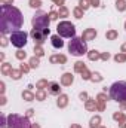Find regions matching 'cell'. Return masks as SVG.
<instances>
[{
    "label": "cell",
    "instance_id": "cell-1",
    "mask_svg": "<svg viewBox=\"0 0 126 128\" xmlns=\"http://www.w3.org/2000/svg\"><path fill=\"white\" fill-rule=\"evenodd\" d=\"M22 26V15L16 8H12L9 4H1V18H0V28L1 33L16 32Z\"/></svg>",
    "mask_w": 126,
    "mask_h": 128
},
{
    "label": "cell",
    "instance_id": "cell-2",
    "mask_svg": "<svg viewBox=\"0 0 126 128\" xmlns=\"http://www.w3.org/2000/svg\"><path fill=\"white\" fill-rule=\"evenodd\" d=\"M68 51L76 57L85 55L88 52V46H86V42L83 40V37H73L68 43Z\"/></svg>",
    "mask_w": 126,
    "mask_h": 128
},
{
    "label": "cell",
    "instance_id": "cell-3",
    "mask_svg": "<svg viewBox=\"0 0 126 128\" xmlns=\"http://www.w3.org/2000/svg\"><path fill=\"white\" fill-rule=\"evenodd\" d=\"M110 97L119 103L126 101V82H116L110 88Z\"/></svg>",
    "mask_w": 126,
    "mask_h": 128
},
{
    "label": "cell",
    "instance_id": "cell-4",
    "mask_svg": "<svg viewBox=\"0 0 126 128\" xmlns=\"http://www.w3.org/2000/svg\"><path fill=\"white\" fill-rule=\"evenodd\" d=\"M57 30H58V34L61 36V37H76L74 34H76V28H74V26L71 24V22H68V21H63V22H60L58 24V27H57Z\"/></svg>",
    "mask_w": 126,
    "mask_h": 128
},
{
    "label": "cell",
    "instance_id": "cell-5",
    "mask_svg": "<svg viewBox=\"0 0 126 128\" xmlns=\"http://www.w3.org/2000/svg\"><path fill=\"white\" fill-rule=\"evenodd\" d=\"M27 37H28V34L25 32H21V30L12 32V34H10V43L15 48H22L27 43Z\"/></svg>",
    "mask_w": 126,
    "mask_h": 128
},
{
    "label": "cell",
    "instance_id": "cell-6",
    "mask_svg": "<svg viewBox=\"0 0 126 128\" xmlns=\"http://www.w3.org/2000/svg\"><path fill=\"white\" fill-rule=\"evenodd\" d=\"M9 128H31L27 118L18 116V115H10L9 116Z\"/></svg>",
    "mask_w": 126,
    "mask_h": 128
},
{
    "label": "cell",
    "instance_id": "cell-7",
    "mask_svg": "<svg viewBox=\"0 0 126 128\" xmlns=\"http://www.w3.org/2000/svg\"><path fill=\"white\" fill-rule=\"evenodd\" d=\"M49 22H51V18H48V15L43 12H39L33 18V27L34 28H49Z\"/></svg>",
    "mask_w": 126,
    "mask_h": 128
},
{
    "label": "cell",
    "instance_id": "cell-8",
    "mask_svg": "<svg viewBox=\"0 0 126 128\" xmlns=\"http://www.w3.org/2000/svg\"><path fill=\"white\" fill-rule=\"evenodd\" d=\"M48 34H49V28H33L31 30V37L39 43H42L48 37Z\"/></svg>",
    "mask_w": 126,
    "mask_h": 128
},
{
    "label": "cell",
    "instance_id": "cell-9",
    "mask_svg": "<svg viewBox=\"0 0 126 128\" xmlns=\"http://www.w3.org/2000/svg\"><path fill=\"white\" fill-rule=\"evenodd\" d=\"M52 46L54 48H57V49H61L64 46V42H63V39L60 37V36H52Z\"/></svg>",
    "mask_w": 126,
    "mask_h": 128
},
{
    "label": "cell",
    "instance_id": "cell-10",
    "mask_svg": "<svg viewBox=\"0 0 126 128\" xmlns=\"http://www.w3.org/2000/svg\"><path fill=\"white\" fill-rule=\"evenodd\" d=\"M60 85L58 84H49V92L51 94H60Z\"/></svg>",
    "mask_w": 126,
    "mask_h": 128
},
{
    "label": "cell",
    "instance_id": "cell-11",
    "mask_svg": "<svg viewBox=\"0 0 126 128\" xmlns=\"http://www.w3.org/2000/svg\"><path fill=\"white\" fill-rule=\"evenodd\" d=\"M114 119H120V127L126 128V116H123L122 113H116L114 115Z\"/></svg>",
    "mask_w": 126,
    "mask_h": 128
},
{
    "label": "cell",
    "instance_id": "cell-12",
    "mask_svg": "<svg viewBox=\"0 0 126 128\" xmlns=\"http://www.w3.org/2000/svg\"><path fill=\"white\" fill-rule=\"evenodd\" d=\"M96 36V32L95 30H88V32L83 33V40H89V39H92Z\"/></svg>",
    "mask_w": 126,
    "mask_h": 128
},
{
    "label": "cell",
    "instance_id": "cell-13",
    "mask_svg": "<svg viewBox=\"0 0 126 128\" xmlns=\"http://www.w3.org/2000/svg\"><path fill=\"white\" fill-rule=\"evenodd\" d=\"M61 82H63V85H70V84L73 82V76H71L70 73L64 74V76H63V80H61Z\"/></svg>",
    "mask_w": 126,
    "mask_h": 128
},
{
    "label": "cell",
    "instance_id": "cell-14",
    "mask_svg": "<svg viewBox=\"0 0 126 128\" xmlns=\"http://www.w3.org/2000/svg\"><path fill=\"white\" fill-rule=\"evenodd\" d=\"M51 61H52V63H57V61L65 63V57H63V55H60V57H52V58H51Z\"/></svg>",
    "mask_w": 126,
    "mask_h": 128
},
{
    "label": "cell",
    "instance_id": "cell-15",
    "mask_svg": "<svg viewBox=\"0 0 126 128\" xmlns=\"http://www.w3.org/2000/svg\"><path fill=\"white\" fill-rule=\"evenodd\" d=\"M85 70H86V67L83 66V63H76V72H82L83 73Z\"/></svg>",
    "mask_w": 126,
    "mask_h": 128
},
{
    "label": "cell",
    "instance_id": "cell-16",
    "mask_svg": "<svg viewBox=\"0 0 126 128\" xmlns=\"http://www.w3.org/2000/svg\"><path fill=\"white\" fill-rule=\"evenodd\" d=\"M67 96H61V100H58V106H61V107H64L65 104H67Z\"/></svg>",
    "mask_w": 126,
    "mask_h": 128
},
{
    "label": "cell",
    "instance_id": "cell-17",
    "mask_svg": "<svg viewBox=\"0 0 126 128\" xmlns=\"http://www.w3.org/2000/svg\"><path fill=\"white\" fill-rule=\"evenodd\" d=\"M126 3L123 2V0H117V9H120V10H125V6Z\"/></svg>",
    "mask_w": 126,
    "mask_h": 128
},
{
    "label": "cell",
    "instance_id": "cell-18",
    "mask_svg": "<svg viewBox=\"0 0 126 128\" xmlns=\"http://www.w3.org/2000/svg\"><path fill=\"white\" fill-rule=\"evenodd\" d=\"M98 124H99V118L96 116V118H94L92 121H91V127L95 128V127H98Z\"/></svg>",
    "mask_w": 126,
    "mask_h": 128
},
{
    "label": "cell",
    "instance_id": "cell-19",
    "mask_svg": "<svg viewBox=\"0 0 126 128\" xmlns=\"http://www.w3.org/2000/svg\"><path fill=\"white\" fill-rule=\"evenodd\" d=\"M89 58H91V60H96V58H99V54H98L96 51H92V52L89 54Z\"/></svg>",
    "mask_w": 126,
    "mask_h": 128
},
{
    "label": "cell",
    "instance_id": "cell-20",
    "mask_svg": "<svg viewBox=\"0 0 126 128\" xmlns=\"http://www.w3.org/2000/svg\"><path fill=\"white\" fill-rule=\"evenodd\" d=\"M22 97H24V98H27V100H33V98H34V96H33L31 92H28V91H27V92H24Z\"/></svg>",
    "mask_w": 126,
    "mask_h": 128
},
{
    "label": "cell",
    "instance_id": "cell-21",
    "mask_svg": "<svg viewBox=\"0 0 126 128\" xmlns=\"http://www.w3.org/2000/svg\"><path fill=\"white\" fill-rule=\"evenodd\" d=\"M30 4H31L33 8H39V6H40V0H31Z\"/></svg>",
    "mask_w": 126,
    "mask_h": 128
},
{
    "label": "cell",
    "instance_id": "cell-22",
    "mask_svg": "<svg viewBox=\"0 0 126 128\" xmlns=\"http://www.w3.org/2000/svg\"><path fill=\"white\" fill-rule=\"evenodd\" d=\"M1 70H3V73H9V72H12V70H10V66H9V64H4Z\"/></svg>",
    "mask_w": 126,
    "mask_h": 128
},
{
    "label": "cell",
    "instance_id": "cell-23",
    "mask_svg": "<svg viewBox=\"0 0 126 128\" xmlns=\"http://www.w3.org/2000/svg\"><path fill=\"white\" fill-rule=\"evenodd\" d=\"M30 63H31V67H37V66H39V60H37V58H31Z\"/></svg>",
    "mask_w": 126,
    "mask_h": 128
},
{
    "label": "cell",
    "instance_id": "cell-24",
    "mask_svg": "<svg viewBox=\"0 0 126 128\" xmlns=\"http://www.w3.org/2000/svg\"><path fill=\"white\" fill-rule=\"evenodd\" d=\"M116 36H117V34H116V32H110V33H107V37H108V39H114Z\"/></svg>",
    "mask_w": 126,
    "mask_h": 128
},
{
    "label": "cell",
    "instance_id": "cell-25",
    "mask_svg": "<svg viewBox=\"0 0 126 128\" xmlns=\"http://www.w3.org/2000/svg\"><path fill=\"white\" fill-rule=\"evenodd\" d=\"M80 6H82L83 9H86V8H88V0H80Z\"/></svg>",
    "mask_w": 126,
    "mask_h": 128
},
{
    "label": "cell",
    "instance_id": "cell-26",
    "mask_svg": "<svg viewBox=\"0 0 126 128\" xmlns=\"http://www.w3.org/2000/svg\"><path fill=\"white\" fill-rule=\"evenodd\" d=\"M86 107H88V109H94L95 103H94V101H88V103H86Z\"/></svg>",
    "mask_w": 126,
    "mask_h": 128
},
{
    "label": "cell",
    "instance_id": "cell-27",
    "mask_svg": "<svg viewBox=\"0 0 126 128\" xmlns=\"http://www.w3.org/2000/svg\"><path fill=\"white\" fill-rule=\"evenodd\" d=\"M74 15H76L77 18H82V10H80V9H76V10H74Z\"/></svg>",
    "mask_w": 126,
    "mask_h": 128
},
{
    "label": "cell",
    "instance_id": "cell-28",
    "mask_svg": "<svg viewBox=\"0 0 126 128\" xmlns=\"http://www.w3.org/2000/svg\"><path fill=\"white\" fill-rule=\"evenodd\" d=\"M36 54H37V55H43V49H42L40 46H37V48H36Z\"/></svg>",
    "mask_w": 126,
    "mask_h": 128
},
{
    "label": "cell",
    "instance_id": "cell-29",
    "mask_svg": "<svg viewBox=\"0 0 126 128\" xmlns=\"http://www.w3.org/2000/svg\"><path fill=\"white\" fill-rule=\"evenodd\" d=\"M36 98L43 100V98H45V92H37V94H36Z\"/></svg>",
    "mask_w": 126,
    "mask_h": 128
},
{
    "label": "cell",
    "instance_id": "cell-30",
    "mask_svg": "<svg viewBox=\"0 0 126 128\" xmlns=\"http://www.w3.org/2000/svg\"><path fill=\"white\" fill-rule=\"evenodd\" d=\"M125 60H126L125 55H117V57H116V61H125Z\"/></svg>",
    "mask_w": 126,
    "mask_h": 128
},
{
    "label": "cell",
    "instance_id": "cell-31",
    "mask_svg": "<svg viewBox=\"0 0 126 128\" xmlns=\"http://www.w3.org/2000/svg\"><path fill=\"white\" fill-rule=\"evenodd\" d=\"M45 85H48V82H46V80H40V82L37 84V86H39V88H42V86H45Z\"/></svg>",
    "mask_w": 126,
    "mask_h": 128
},
{
    "label": "cell",
    "instance_id": "cell-32",
    "mask_svg": "<svg viewBox=\"0 0 126 128\" xmlns=\"http://www.w3.org/2000/svg\"><path fill=\"white\" fill-rule=\"evenodd\" d=\"M60 14H61L63 16H67V14H68V12H67V9H64V8H61V9H60Z\"/></svg>",
    "mask_w": 126,
    "mask_h": 128
},
{
    "label": "cell",
    "instance_id": "cell-33",
    "mask_svg": "<svg viewBox=\"0 0 126 128\" xmlns=\"http://www.w3.org/2000/svg\"><path fill=\"white\" fill-rule=\"evenodd\" d=\"M16 57H18L19 60H22V58L25 57V52H18V54H16Z\"/></svg>",
    "mask_w": 126,
    "mask_h": 128
},
{
    "label": "cell",
    "instance_id": "cell-34",
    "mask_svg": "<svg viewBox=\"0 0 126 128\" xmlns=\"http://www.w3.org/2000/svg\"><path fill=\"white\" fill-rule=\"evenodd\" d=\"M55 18H57V14H55V12H52V14H51V20H55Z\"/></svg>",
    "mask_w": 126,
    "mask_h": 128
},
{
    "label": "cell",
    "instance_id": "cell-35",
    "mask_svg": "<svg viewBox=\"0 0 126 128\" xmlns=\"http://www.w3.org/2000/svg\"><path fill=\"white\" fill-rule=\"evenodd\" d=\"M108 57H110V55H108V54H104V55H101V58H104V60H107V58H108Z\"/></svg>",
    "mask_w": 126,
    "mask_h": 128
},
{
    "label": "cell",
    "instance_id": "cell-36",
    "mask_svg": "<svg viewBox=\"0 0 126 128\" xmlns=\"http://www.w3.org/2000/svg\"><path fill=\"white\" fill-rule=\"evenodd\" d=\"M55 3H58V4H63V0H54Z\"/></svg>",
    "mask_w": 126,
    "mask_h": 128
},
{
    "label": "cell",
    "instance_id": "cell-37",
    "mask_svg": "<svg viewBox=\"0 0 126 128\" xmlns=\"http://www.w3.org/2000/svg\"><path fill=\"white\" fill-rule=\"evenodd\" d=\"M6 2H12V0H3V4H6Z\"/></svg>",
    "mask_w": 126,
    "mask_h": 128
}]
</instances>
